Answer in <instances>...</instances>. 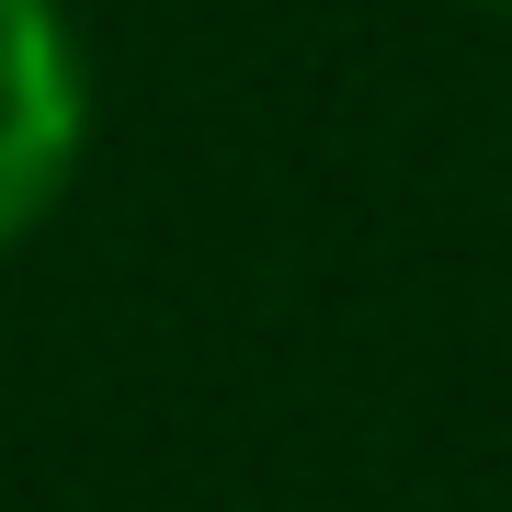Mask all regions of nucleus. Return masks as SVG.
<instances>
[{
  "instance_id": "f257e3e1",
  "label": "nucleus",
  "mask_w": 512,
  "mask_h": 512,
  "mask_svg": "<svg viewBox=\"0 0 512 512\" xmlns=\"http://www.w3.org/2000/svg\"><path fill=\"white\" fill-rule=\"evenodd\" d=\"M92 148V57L57 0H0V251L57 217Z\"/></svg>"
},
{
  "instance_id": "f03ea898",
  "label": "nucleus",
  "mask_w": 512,
  "mask_h": 512,
  "mask_svg": "<svg viewBox=\"0 0 512 512\" xmlns=\"http://www.w3.org/2000/svg\"><path fill=\"white\" fill-rule=\"evenodd\" d=\"M490 12H512V0H490Z\"/></svg>"
}]
</instances>
